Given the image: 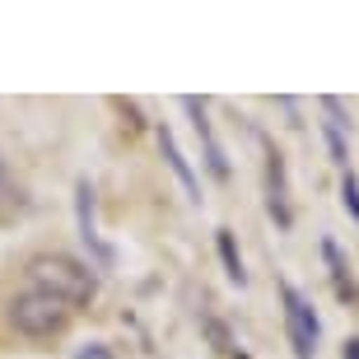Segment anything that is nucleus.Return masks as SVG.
I'll use <instances>...</instances> for the list:
<instances>
[{"label": "nucleus", "instance_id": "9", "mask_svg": "<svg viewBox=\"0 0 359 359\" xmlns=\"http://www.w3.org/2000/svg\"><path fill=\"white\" fill-rule=\"evenodd\" d=\"M215 243H219V262H224V276L243 290V285H248V271H243V252H238V243H233V229H215Z\"/></svg>", "mask_w": 359, "mask_h": 359}, {"label": "nucleus", "instance_id": "11", "mask_svg": "<svg viewBox=\"0 0 359 359\" xmlns=\"http://www.w3.org/2000/svg\"><path fill=\"white\" fill-rule=\"evenodd\" d=\"M341 205L350 210V219L359 224V182H355V173H346L341 177Z\"/></svg>", "mask_w": 359, "mask_h": 359}, {"label": "nucleus", "instance_id": "2", "mask_svg": "<svg viewBox=\"0 0 359 359\" xmlns=\"http://www.w3.org/2000/svg\"><path fill=\"white\" fill-rule=\"evenodd\" d=\"M70 313H75L70 304H61L56 294L33 290V285H28L24 294H14L10 304H5L10 327L19 336H28V341H52V336H61L70 327Z\"/></svg>", "mask_w": 359, "mask_h": 359}, {"label": "nucleus", "instance_id": "8", "mask_svg": "<svg viewBox=\"0 0 359 359\" xmlns=\"http://www.w3.org/2000/svg\"><path fill=\"white\" fill-rule=\"evenodd\" d=\"M322 257H327V266H332V290L341 304H355L359 290H355V280H350V262L341 257V248H336L332 238H322Z\"/></svg>", "mask_w": 359, "mask_h": 359}, {"label": "nucleus", "instance_id": "3", "mask_svg": "<svg viewBox=\"0 0 359 359\" xmlns=\"http://www.w3.org/2000/svg\"><path fill=\"white\" fill-rule=\"evenodd\" d=\"M285 332H290V346H294V359H313L322 346V318L318 308H313V299L308 294H299L294 285H285Z\"/></svg>", "mask_w": 359, "mask_h": 359}, {"label": "nucleus", "instance_id": "7", "mask_svg": "<svg viewBox=\"0 0 359 359\" xmlns=\"http://www.w3.org/2000/svg\"><path fill=\"white\" fill-rule=\"evenodd\" d=\"M159 149H163V159H168V168L177 173V182H182L187 201H201V182H196V173H191V163H187V154L177 149V140H173L168 126H159Z\"/></svg>", "mask_w": 359, "mask_h": 359}, {"label": "nucleus", "instance_id": "1", "mask_svg": "<svg viewBox=\"0 0 359 359\" xmlns=\"http://www.w3.org/2000/svg\"><path fill=\"white\" fill-rule=\"evenodd\" d=\"M28 280H33V290L56 294L70 308L93 304V294H98V276L89 271V262H75V257H61V252L33 257L28 262Z\"/></svg>", "mask_w": 359, "mask_h": 359}, {"label": "nucleus", "instance_id": "6", "mask_svg": "<svg viewBox=\"0 0 359 359\" xmlns=\"http://www.w3.org/2000/svg\"><path fill=\"white\" fill-rule=\"evenodd\" d=\"M182 107L191 112V126H196V135H201V145H205V163H210V173L224 182L229 177V159H224V145L215 140V121H210V103L205 98H196V93H187L182 98Z\"/></svg>", "mask_w": 359, "mask_h": 359}, {"label": "nucleus", "instance_id": "10", "mask_svg": "<svg viewBox=\"0 0 359 359\" xmlns=\"http://www.w3.org/2000/svg\"><path fill=\"white\" fill-rule=\"evenodd\" d=\"M322 135H327L332 163H341V168H346V159H350V149H346V131H341V126H332V121H322Z\"/></svg>", "mask_w": 359, "mask_h": 359}, {"label": "nucleus", "instance_id": "4", "mask_svg": "<svg viewBox=\"0 0 359 359\" xmlns=\"http://www.w3.org/2000/svg\"><path fill=\"white\" fill-rule=\"evenodd\" d=\"M75 224H80V238H84V248H89V257L98 262V266H112V243L98 233V215H93V187L84 182H75Z\"/></svg>", "mask_w": 359, "mask_h": 359}, {"label": "nucleus", "instance_id": "5", "mask_svg": "<svg viewBox=\"0 0 359 359\" xmlns=\"http://www.w3.org/2000/svg\"><path fill=\"white\" fill-rule=\"evenodd\" d=\"M262 191H266V210L280 229L294 224V210H290V182H285V159L266 145V168H262Z\"/></svg>", "mask_w": 359, "mask_h": 359}, {"label": "nucleus", "instance_id": "13", "mask_svg": "<svg viewBox=\"0 0 359 359\" xmlns=\"http://www.w3.org/2000/svg\"><path fill=\"white\" fill-rule=\"evenodd\" d=\"M75 359H112V355H107L103 346H89V350H80V355H75Z\"/></svg>", "mask_w": 359, "mask_h": 359}, {"label": "nucleus", "instance_id": "12", "mask_svg": "<svg viewBox=\"0 0 359 359\" xmlns=\"http://www.w3.org/2000/svg\"><path fill=\"white\" fill-rule=\"evenodd\" d=\"M341 359H359V336H350L346 346H341Z\"/></svg>", "mask_w": 359, "mask_h": 359}]
</instances>
